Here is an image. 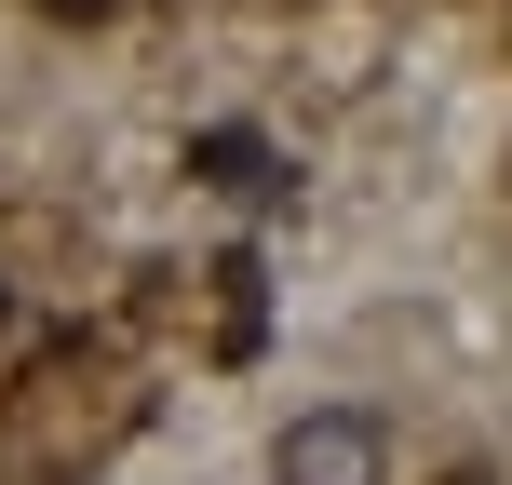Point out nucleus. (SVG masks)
<instances>
[{
	"mask_svg": "<svg viewBox=\"0 0 512 485\" xmlns=\"http://www.w3.org/2000/svg\"><path fill=\"white\" fill-rule=\"evenodd\" d=\"M270 485H391V432L364 405H310V418H283Z\"/></svg>",
	"mask_w": 512,
	"mask_h": 485,
	"instance_id": "nucleus-1",
	"label": "nucleus"
},
{
	"mask_svg": "<svg viewBox=\"0 0 512 485\" xmlns=\"http://www.w3.org/2000/svg\"><path fill=\"white\" fill-rule=\"evenodd\" d=\"M189 162H203L216 189H270V149H256L243 122H216V135H203V149H189Z\"/></svg>",
	"mask_w": 512,
	"mask_h": 485,
	"instance_id": "nucleus-2",
	"label": "nucleus"
},
{
	"mask_svg": "<svg viewBox=\"0 0 512 485\" xmlns=\"http://www.w3.org/2000/svg\"><path fill=\"white\" fill-rule=\"evenodd\" d=\"M445 485H486V472H445Z\"/></svg>",
	"mask_w": 512,
	"mask_h": 485,
	"instance_id": "nucleus-3",
	"label": "nucleus"
},
{
	"mask_svg": "<svg viewBox=\"0 0 512 485\" xmlns=\"http://www.w3.org/2000/svg\"><path fill=\"white\" fill-rule=\"evenodd\" d=\"M0 310H14V297H0Z\"/></svg>",
	"mask_w": 512,
	"mask_h": 485,
	"instance_id": "nucleus-4",
	"label": "nucleus"
}]
</instances>
